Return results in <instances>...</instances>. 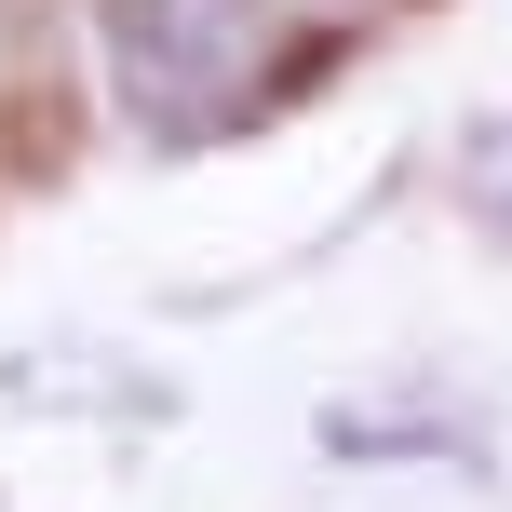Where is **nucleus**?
<instances>
[{
  "mask_svg": "<svg viewBox=\"0 0 512 512\" xmlns=\"http://www.w3.org/2000/svg\"><path fill=\"white\" fill-rule=\"evenodd\" d=\"M95 41H108V81L135 95V122L203 135L270 81L283 14L270 0H95Z\"/></svg>",
  "mask_w": 512,
  "mask_h": 512,
  "instance_id": "nucleus-1",
  "label": "nucleus"
}]
</instances>
